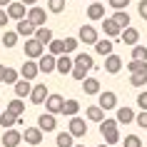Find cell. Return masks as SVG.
<instances>
[{"mask_svg":"<svg viewBox=\"0 0 147 147\" xmlns=\"http://www.w3.org/2000/svg\"><path fill=\"white\" fill-rule=\"evenodd\" d=\"M23 53H25V57H32V60H40L42 55H45V45L40 42L38 38H28L23 42Z\"/></svg>","mask_w":147,"mask_h":147,"instance_id":"3","label":"cell"},{"mask_svg":"<svg viewBox=\"0 0 147 147\" xmlns=\"http://www.w3.org/2000/svg\"><path fill=\"white\" fill-rule=\"evenodd\" d=\"M122 70V57L115 53H110L107 57H105V72H110V75H117Z\"/></svg>","mask_w":147,"mask_h":147,"instance_id":"16","label":"cell"},{"mask_svg":"<svg viewBox=\"0 0 147 147\" xmlns=\"http://www.w3.org/2000/svg\"><path fill=\"white\" fill-rule=\"evenodd\" d=\"M90 3H97V0H90Z\"/></svg>","mask_w":147,"mask_h":147,"instance_id":"52","label":"cell"},{"mask_svg":"<svg viewBox=\"0 0 147 147\" xmlns=\"http://www.w3.org/2000/svg\"><path fill=\"white\" fill-rule=\"evenodd\" d=\"M67 130L72 132L75 137H85V135H87V122L82 120V117H78V115H75V117H70Z\"/></svg>","mask_w":147,"mask_h":147,"instance_id":"6","label":"cell"},{"mask_svg":"<svg viewBox=\"0 0 147 147\" xmlns=\"http://www.w3.org/2000/svg\"><path fill=\"white\" fill-rule=\"evenodd\" d=\"M3 75H5V65H0V82H3Z\"/></svg>","mask_w":147,"mask_h":147,"instance_id":"48","label":"cell"},{"mask_svg":"<svg viewBox=\"0 0 147 147\" xmlns=\"http://www.w3.org/2000/svg\"><path fill=\"white\" fill-rule=\"evenodd\" d=\"M20 75H23L25 80H35V78L40 75V65H38V60L28 57V62H23V67H20Z\"/></svg>","mask_w":147,"mask_h":147,"instance_id":"8","label":"cell"},{"mask_svg":"<svg viewBox=\"0 0 147 147\" xmlns=\"http://www.w3.org/2000/svg\"><path fill=\"white\" fill-rule=\"evenodd\" d=\"M78 38H80V42H85V45H95L97 42V30H95L92 25H82L80 28V32H78Z\"/></svg>","mask_w":147,"mask_h":147,"instance_id":"11","label":"cell"},{"mask_svg":"<svg viewBox=\"0 0 147 147\" xmlns=\"http://www.w3.org/2000/svg\"><path fill=\"white\" fill-rule=\"evenodd\" d=\"M80 45V38H65V53H75Z\"/></svg>","mask_w":147,"mask_h":147,"instance_id":"41","label":"cell"},{"mask_svg":"<svg viewBox=\"0 0 147 147\" xmlns=\"http://www.w3.org/2000/svg\"><path fill=\"white\" fill-rule=\"evenodd\" d=\"M42 135H45V132H42V127H25V132H23V140L25 142H28V145H40V142H42Z\"/></svg>","mask_w":147,"mask_h":147,"instance_id":"7","label":"cell"},{"mask_svg":"<svg viewBox=\"0 0 147 147\" xmlns=\"http://www.w3.org/2000/svg\"><path fill=\"white\" fill-rule=\"evenodd\" d=\"M117 125H120V122H117V117H115V120L105 117V120L100 122V135L105 137L107 145H117V142H120V130H117Z\"/></svg>","mask_w":147,"mask_h":147,"instance_id":"2","label":"cell"},{"mask_svg":"<svg viewBox=\"0 0 147 147\" xmlns=\"http://www.w3.org/2000/svg\"><path fill=\"white\" fill-rule=\"evenodd\" d=\"M82 90H85V95H100L102 92L100 80H97V78H85V80H82Z\"/></svg>","mask_w":147,"mask_h":147,"instance_id":"22","label":"cell"},{"mask_svg":"<svg viewBox=\"0 0 147 147\" xmlns=\"http://www.w3.org/2000/svg\"><path fill=\"white\" fill-rule=\"evenodd\" d=\"M137 13H140V18L147 23V0H140L137 3Z\"/></svg>","mask_w":147,"mask_h":147,"instance_id":"44","label":"cell"},{"mask_svg":"<svg viewBox=\"0 0 147 147\" xmlns=\"http://www.w3.org/2000/svg\"><path fill=\"white\" fill-rule=\"evenodd\" d=\"M10 3H13V0H0V8H8Z\"/></svg>","mask_w":147,"mask_h":147,"instance_id":"47","label":"cell"},{"mask_svg":"<svg viewBox=\"0 0 147 147\" xmlns=\"http://www.w3.org/2000/svg\"><path fill=\"white\" fill-rule=\"evenodd\" d=\"M97 105H100L102 110H115L117 107V95L112 92V90H105V92L97 95Z\"/></svg>","mask_w":147,"mask_h":147,"instance_id":"9","label":"cell"},{"mask_svg":"<svg viewBox=\"0 0 147 147\" xmlns=\"http://www.w3.org/2000/svg\"><path fill=\"white\" fill-rule=\"evenodd\" d=\"M72 67H75V57H70V53L57 55V72H60V75H70Z\"/></svg>","mask_w":147,"mask_h":147,"instance_id":"17","label":"cell"},{"mask_svg":"<svg viewBox=\"0 0 147 147\" xmlns=\"http://www.w3.org/2000/svg\"><path fill=\"white\" fill-rule=\"evenodd\" d=\"M112 20H115V23L120 25L122 30H125V28H130V23H132V20H130V15H127V10H115Z\"/></svg>","mask_w":147,"mask_h":147,"instance_id":"32","label":"cell"},{"mask_svg":"<svg viewBox=\"0 0 147 147\" xmlns=\"http://www.w3.org/2000/svg\"><path fill=\"white\" fill-rule=\"evenodd\" d=\"M130 85L132 87H145L147 85V72H130Z\"/></svg>","mask_w":147,"mask_h":147,"instance_id":"34","label":"cell"},{"mask_svg":"<svg viewBox=\"0 0 147 147\" xmlns=\"http://www.w3.org/2000/svg\"><path fill=\"white\" fill-rule=\"evenodd\" d=\"M127 70L130 72H147V60H135L132 57V62H127Z\"/></svg>","mask_w":147,"mask_h":147,"instance_id":"35","label":"cell"},{"mask_svg":"<svg viewBox=\"0 0 147 147\" xmlns=\"http://www.w3.org/2000/svg\"><path fill=\"white\" fill-rule=\"evenodd\" d=\"M107 5H110L112 10H127L130 0H107Z\"/></svg>","mask_w":147,"mask_h":147,"instance_id":"42","label":"cell"},{"mask_svg":"<svg viewBox=\"0 0 147 147\" xmlns=\"http://www.w3.org/2000/svg\"><path fill=\"white\" fill-rule=\"evenodd\" d=\"M28 20L35 23L38 28H40V25H45L47 23V10L38 8V5H30V10H28Z\"/></svg>","mask_w":147,"mask_h":147,"instance_id":"12","label":"cell"},{"mask_svg":"<svg viewBox=\"0 0 147 147\" xmlns=\"http://www.w3.org/2000/svg\"><path fill=\"white\" fill-rule=\"evenodd\" d=\"M18 38H20V35H18V30H15V32H10V30H8L5 35H3V45L10 50V47H15V45H18Z\"/></svg>","mask_w":147,"mask_h":147,"instance_id":"36","label":"cell"},{"mask_svg":"<svg viewBox=\"0 0 147 147\" xmlns=\"http://www.w3.org/2000/svg\"><path fill=\"white\" fill-rule=\"evenodd\" d=\"M102 32H105V38H120L122 35V28L112 18H102Z\"/></svg>","mask_w":147,"mask_h":147,"instance_id":"14","label":"cell"},{"mask_svg":"<svg viewBox=\"0 0 147 147\" xmlns=\"http://www.w3.org/2000/svg\"><path fill=\"white\" fill-rule=\"evenodd\" d=\"M47 50H50L53 55H65V40H55L53 38V42L47 45Z\"/></svg>","mask_w":147,"mask_h":147,"instance_id":"37","label":"cell"},{"mask_svg":"<svg viewBox=\"0 0 147 147\" xmlns=\"http://www.w3.org/2000/svg\"><path fill=\"white\" fill-rule=\"evenodd\" d=\"M18 122H23L18 115H13V112H8V110H5V112H0V127H3V130H10V127H15Z\"/></svg>","mask_w":147,"mask_h":147,"instance_id":"23","label":"cell"},{"mask_svg":"<svg viewBox=\"0 0 147 147\" xmlns=\"http://www.w3.org/2000/svg\"><path fill=\"white\" fill-rule=\"evenodd\" d=\"M97 147H112V145H107V142H105V145H97Z\"/></svg>","mask_w":147,"mask_h":147,"instance_id":"50","label":"cell"},{"mask_svg":"<svg viewBox=\"0 0 147 147\" xmlns=\"http://www.w3.org/2000/svg\"><path fill=\"white\" fill-rule=\"evenodd\" d=\"M8 20H10L8 8H0V28H5V25H8Z\"/></svg>","mask_w":147,"mask_h":147,"instance_id":"46","label":"cell"},{"mask_svg":"<svg viewBox=\"0 0 147 147\" xmlns=\"http://www.w3.org/2000/svg\"><path fill=\"white\" fill-rule=\"evenodd\" d=\"M95 67V60H92V55H87V53H80L75 55V67H72V78L78 80V82H82V80L87 78V72Z\"/></svg>","mask_w":147,"mask_h":147,"instance_id":"1","label":"cell"},{"mask_svg":"<svg viewBox=\"0 0 147 147\" xmlns=\"http://www.w3.org/2000/svg\"><path fill=\"white\" fill-rule=\"evenodd\" d=\"M18 35H23L25 40L28 38H35V30H38V25L35 23H30V20H28V18H23V20H18Z\"/></svg>","mask_w":147,"mask_h":147,"instance_id":"15","label":"cell"},{"mask_svg":"<svg viewBox=\"0 0 147 147\" xmlns=\"http://www.w3.org/2000/svg\"><path fill=\"white\" fill-rule=\"evenodd\" d=\"M80 112V102L78 100H65V105H62V115L65 117H75Z\"/></svg>","mask_w":147,"mask_h":147,"instance_id":"31","label":"cell"},{"mask_svg":"<svg viewBox=\"0 0 147 147\" xmlns=\"http://www.w3.org/2000/svg\"><path fill=\"white\" fill-rule=\"evenodd\" d=\"M62 105H65L62 95H57V92H50V95H47V100H45V110H47V112L62 115Z\"/></svg>","mask_w":147,"mask_h":147,"instance_id":"5","label":"cell"},{"mask_svg":"<svg viewBox=\"0 0 147 147\" xmlns=\"http://www.w3.org/2000/svg\"><path fill=\"white\" fill-rule=\"evenodd\" d=\"M35 38H38L42 45H50V42H53V30H50L47 25H40L38 30H35Z\"/></svg>","mask_w":147,"mask_h":147,"instance_id":"30","label":"cell"},{"mask_svg":"<svg viewBox=\"0 0 147 147\" xmlns=\"http://www.w3.org/2000/svg\"><path fill=\"white\" fill-rule=\"evenodd\" d=\"M75 147H85V145H75Z\"/></svg>","mask_w":147,"mask_h":147,"instance_id":"51","label":"cell"},{"mask_svg":"<svg viewBox=\"0 0 147 147\" xmlns=\"http://www.w3.org/2000/svg\"><path fill=\"white\" fill-rule=\"evenodd\" d=\"M25 5H28V8H30V5H35V3H38V0H23Z\"/></svg>","mask_w":147,"mask_h":147,"instance_id":"49","label":"cell"},{"mask_svg":"<svg viewBox=\"0 0 147 147\" xmlns=\"http://www.w3.org/2000/svg\"><path fill=\"white\" fill-rule=\"evenodd\" d=\"M47 87H45V82H38V85H32V92H30V102L32 105H42V102L47 100Z\"/></svg>","mask_w":147,"mask_h":147,"instance_id":"13","label":"cell"},{"mask_svg":"<svg viewBox=\"0 0 147 147\" xmlns=\"http://www.w3.org/2000/svg\"><path fill=\"white\" fill-rule=\"evenodd\" d=\"M87 18H90V20H102V18H105V5H102L100 0L87 5Z\"/></svg>","mask_w":147,"mask_h":147,"instance_id":"24","label":"cell"},{"mask_svg":"<svg viewBox=\"0 0 147 147\" xmlns=\"http://www.w3.org/2000/svg\"><path fill=\"white\" fill-rule=\"evenodd\" d=\"M120 40H122L125 45H130V47H132V45H137V40H140V30L130 25V28H125V30H122V35H120Z\"/></svg>","mask_w":147,"mask_h":147,"instance_id":"20","label":"cell"},{"mask_svg":"<svg viewBox=\"0 0 147 147\" xmlns=\"http://www.w3.org/2000/svg\"><path fill=\"white\" fill-rule=\"evenodd\" d=\"M55 145L57 147H75V135L72 132H57V137H55Z\"/></svg>","mask_w":147,"mask_h":147,"instance_id":"25","label":"cell"},{"mask_svg":"<svg viewBox=\"0 0 147 147\" xmlns=\"http://www.w3.org/2000/svg\"><path fill=\"white\" fill-rule=\"evenodd\" d=\"M47 10L50 13H62L65 10V0H47Z\"/></svg>","mask_w":147,"mask_h":147,"instance_id":"39","label":"cell"},{"mask_svg":"<svg viewBox=\"0 0 147 147\" xmlns=\"http://www.w3.org/2000/svg\"><path fill=\"white\" fill-rule=\"evenodd\" d=\"M30 82H32V80H18V82H15V85H13V87H15V97H30V92H32V85H30Z\"/></svg>","mask_w":147,"mask_h":147,"instance_id":"21","label":"cell"},{"mask_svg":"<svg viewBox=\"0 0 147 147\" xmlns=\"http://www.w3.org/2000/svg\"><path fill=\"white\" fill-rule=\"evenodd\" d=\"M38 125L42 127V132H55L57 130V120H55V112H42V115L38 117Z\"/></svg>","mask_w":147,"mask_h":147,"instance_id":"10","label":"cell"},{"mask_svg":"<svg viewBox=\"0 0 147 147\" xmlns=\"http://www.w3.org/2000/svg\"><path fill=\"white\" fill-rule=\"evenodd\" d=\"M23 78V75H20V72H18L15 67H5V75H3V82H5V85H15L18 80Z\"/></svg>","mask_w":147,"mask_h":147,"instance_id":"33","label":"cell"},{"mask_svg":"<svg viewBox=\"0 0 147 147\" xmlns=\"http://www.w3.org/2000/svg\"><path fill=\"white\" fill-rule=\"evenodd\" d=\"M5 110H8V112H13V115H18V117H23V112H25V102H23V97L10 100L8 105H5Z\"/></svg>","mask_w":147,"mask_h":147,"instance_id":"29","label":"cell"},{"mask_svg":"<svg viewBox=\"0 0 147 147\" xmlns=\"http://www.w3.org/2000/svg\"><path fill=\"white\" fill-rule=\"evenodd\" d=\"M85 117L92 120V122H102V120H105V110H102L100 105H90V107L85 110Z\"/></svg>","mask_w":147,"mask_h":147,"instance_id":"26","label":"cell"},{"mask_svg":"<svg viewBox=\"0 0 147 147\" xmlns=\"http://www.w3.org/2000/svg\"><path fill=\"white\" fill-rule=\"evenodd\" d=\"M8 15L10 20H23V18H28V13H25V3L20 0V3H10L8 5Z\"/></svg>","mask_w":147,"mask_h":147,"instance_id":"19","label":"cell"},{"mask_svg":"<svg viewBox=\"0 0 147 147\" xmlns=\"http://www.w3.org/2000/svg\"><path fill=\"white\" fill-rule=\"evenodd\" d=\"M38 65H40V72H45V75L57 72V55H53V53L42 55V57L38 60Z\"/></svg>","mask_w":147,"mask_h":147,"instance_id":"4","label":"cell"},{"mask_svg":"<svg viewBox=\"0 0 147 147\" xmlns=\"http://www.w3.org/2000/svg\"><path fill=\"white\" fill-rule=\"evenodd\" d=\"M122 147H142V140L137 137V135H127L122 142Z\"/></svg>","mask_w":147,"mask_h":147,"instance_id":"40","label":"cell"},{"mask_svg":"<svg viewBox=\"0 0 147 147\" xmlns=\"http://www.w3.org/2000/svg\"><path fill=\"white\" fill-rule=\"evenodd\" d=\"M132 57L135 60H147V47L145 45H132Z\"/></svg>","mask_w":147,"mask_h":147,"instance_id":"38","label":"cell"},{"mask_svg":"<svg viewBox=\"0 0 147 147\" xmlns=\"http://www.w3.org/2000/svg\"><path fill=\"white\" fill-rule=\"evenodd\" d=\"M112 47H115V42H112V38H105V40H97L95 42V50L102 55V57H107L110 53H112Z\"/></svg>","mask_w":147,"mask_h":147,"instance_id":"27","label":"cell"},{"mask_svg":"<svg viewBox=\"0 0 147 147\" xmlns=\"http://www.w3.org/2000/svg\"><path fill=\"white\" fill-rule=\"evenodd\" d=\"M137 107H140V110H147V90L137 95Z\"/></svg>","mask_w":147,"mask_h":147,"instance_id":"45","label":"cell"},{"mask_svg":"<svg viewBox=\"0 0 147 147\" xmlns=\"http://www.w3.org/2000/svg\"><path fill=\"white\" fill-rule=\"evenodd\" d=\"M135 117H137V115H135V110H132V107H120V110H117V122L132 125V122H135Z\"/></svg>","mask_w":147,"mask_h":147,"instance_id":"28","label":"cell"},{"mask_svg":"<svg viewBox=\"0 0 147 147\" xmlns=\"http://www.w3.org/2000/svg\"><path fill=\"white\" fill-rule=\"evenodd\" d=\"M20 142H23V132L13 130V127L3 132V145H5V147H18Z\"/></svg>","mask_w":147,"mask_h":147,"instance_id":"18","label":"cell"},{"mask_svg":"<svg viewBox=\"0 0 147 147\" xmlns=\"http://www.w3.org/2000/svg\"><path fill=\"white\" fill-rule=\"evenodd\" d=\"M135 125H140L142 130H147V110H142V112H137V117H135Z\"/></svg>","mask_w":147,"mask_h":147,"instance_id":"43","label":"cell"}]
</instances>
